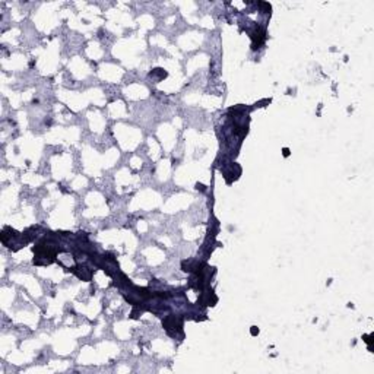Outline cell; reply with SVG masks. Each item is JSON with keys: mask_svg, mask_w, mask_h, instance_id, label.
Instances as JSON below:
<instances>
[{"mask_svg": "<svg viewBox=\"0 0 374 374\" xmlns=\"http://www.w3.org/2000/svg\"><path fill=\"white\" fill-rule=\"evenodd\" d=\"M163 326L165 327V330L168 332V335L171 336H177V332L181 330L183 327V319L180 316L170 315L167 316L163 320Z\"/></svg>", "mask_w": 374, "mask_h": 374, "instance_id": "1", "label": "cell"}]
</instances>
